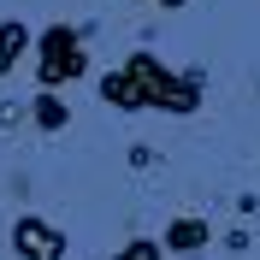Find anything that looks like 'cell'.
Returning a JSON list of instances; mask_svg holds the SVG:
<instances>
[{
  "label": "cell",
  "instance_id": "obj_1",
  "mask_svg": "<svg viewBox=\"0 0 260 260\" xmlns=\"http://www.w3.org/2000/svg\"><path fill=\"white\" fill-rule=\"evenodd\" d=\"M101 101L118 107V113H142V107H154V113H178L183 118V113L201 107V71H172L160 53L136 48L118 71L101 77Z\"/></svg>",
  "mask_w": 260,
  "mask_h": 260
},
{
  "label": "cell",
  "instance_id": "obj_2",
  "mask_svg": "<svg viewBox=\"0 0 260 260\" xmlns=\"http://www.w3.org/2000/svg\"><path fill=\"white\" fill-rule=\"evenodd\" d=\"M89 77V48H83V30L71 24H48L36 36V83L42 89H65V83Z\"/></svg>",
  "mask_w": 260,
  "mask_h": 260
},
{
  "label": "cell",
  "instance_id": "obj_3",
  "mask_svg": "<svg viewBox=\"0 0 260 260\" xmlns=\"http://www.w3.org/2000/svg\"><path fill=\"white\" fill-rule=\"evenodd\" d=\"M12 248H18V260H65V231L36 219V213H24L12 225Z\"/></svg>",
  "mask_w": 260,
  "mask_h": 260
},
{
  "label": "cell",
  "instance_id": "obj_4",
  "mask_svg": "<svg viewBox=\"0 0 260 260\" xmlns=\"http://www.w3.org/2000/svg\"><path fill=\"white\" fill-rule=\"evenodd\" d=\"M30 48H36L30 24H24V18H0V77H6V71H12Z\"/></svg>",
  "mask_w": 260,
  "mask_h": 260
},
{
  "label": "cell",
  "instance_id": "obj_5",
  "mask_svg": "<svg viewBox=\"0 0 260 260\" xmlns=\"http://www.w3.org/2000/svg\"><path fill=\"white\" fill-rule=\"evenodd\" d=\"M30 124L36 130H65V124H71V107H65L59 89H36V95H30Z\"/></svg>",
  "mask_w": 260,
  "mask_h": 260
},
{
  "label": "cell",
  "instance_id": "obj_6",
  "mask_svg": "<svg viewBox=\"0 0 260 260\" xmlns=\"http://www.w3.org/2000/svg\"><path fill=\"white\" fill-rule=\"evenodd\" d=\"M207 243H213L207 219H189V213H183V219L166 225V248H172V254H195V248H207Z\"/></svg>",
  "mask_w": 260,
  "mask_h": 260
},
{
  "label": "cell",
  "instance_id": "obj_7",
  "mask_svg": "<svg viewBox=\"0 0 260 260\" xmlns=\"http://www.w3.org/2000/svg\"><path fill=\"white\" fill-rule=\"evenodd\" d=\"M113 260H166V248H160V243H148V237H136V243H124Z\"/></svg>",
  "mask_w": 260,
  "mask_h": 260
},
{
  "label": "cell",
  "instance_id": "obj_8",
  "mask_svg": "<svg viewBox=\"0 0 260 260\" xmlns=\"http://www.w3.org/2000/svg\"><path fill=\"white\" fill-rule=\"evenodd\" d=\"M18 118H30V107H18V101H0V124H18Z\"/></svg>",
  "mask_w": 260,
  "mask_h": 260
},
{
  "label": "cell",
  "instance_id": "obj_9",
  "mask_svg": "<svg viewBox=\"0 0 260 260\" xmlns=\"http://www.w3.org/2000/svg\"><path fill=\"white\" fill-rule=\"evenodd\" d=\"M154 6H183V0H154Z\"/></svg>",
  "mask_w": 260,
  "mask_h": 260
}]
</instances>
